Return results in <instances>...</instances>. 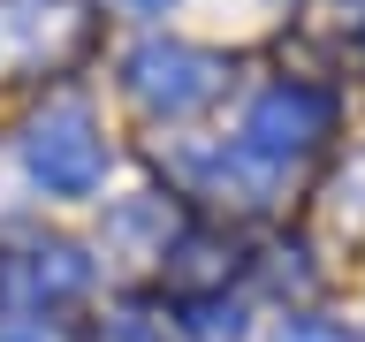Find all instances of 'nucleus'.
<instances>
[{"instance_id":"obj_1","label":"nucleus","mask_w":365,"mask_h":342,"mask_svg":"<svg viewBox=\"0 0 365 342\" xmlns=\"http://www.w3.org/2000/svg\"><path fill=\"white\" fill-rule=\"evenodd\" d=\"M327 130H335V99H327L319 84L282 76V84H267L244 107V122H236V152H244L259 175H282V167H297Z\"/></svg>"},{"instance_id":"obj_2","label":"nucleus","mask_w":365,"mask_h":342,"mask_svg":"<svg viewBox=\"0 0 365 342\" xmlns=\"http://www.w3.org/2000/svg\"><path fill=\"white\" fill-rule=\"evenodd\" d=\"M23 167L46 198H91L107 182V137H99V114L84 99H53V107L23 130Z\"/></svg>"},{"instance_id":"obj_3","label":"nucleus","mask_w":365,"mask_h":342,"mask_svg":"<svg viewBox=\"0 0 365 342\" xmlns=\"http://www.w3.org/2000/svg\"><path fill=\"white\" fill-rule=\"evenodd\" d=\"M122 84H130V99L153 122H190L198 107H213L228 84L221 53H205V46H182V38H145L122 61Z\"/></svg>"},{"instance_id":"obj_4","label":"nucleus","mask_w":365,"mask_h":342,"mask_svg":"<svg viewBox=\"0 0 365 342\" xmlns=\"http://www.w3.org/2000/svg\"><path fill=\"white\" fill-rule=\"evenodd\" d=\"M0 289L23 304H68L91 289V259L76 244H23L16 259H0Z\"/></svg>"},{"instance_id":"obj_5","label":"nucleus","mask_w":365,"mask_h":342,"mask_svg":"<svg viewBox=\"0 0 365 342\" xmlns=\"http://www.w3.org/2000/svg\"><path fill=\"white\" fill-rule=\"evenodd\" d=\"M99 342H168V327H160V319L145 312V304H122V312H107Z\"/></svg>"},{"instance_id":"obj_6","label":"nucleus","mask_w":365,"mask_h":342,"mask_svg":"<svg viewBox=\"0 0 365 342\" xmlns=\"http://www.w3.org/2000/svg\"><path fill=\"white\" fill-rule=\"evenodd\" d=\"M190 342H244V312L236 304H198L190 312Z\"/></svg>"},{"instance_id":"obj_7","label":"nucleus","mask_w":365,"mask_h":342,"mask_svg":"<svg viewBox=\"0 0 365 342\" xmlns=\"http://www.w3.org/2000/svg\"><path fill=\"white\" fill-rule=\"evenodd\" d=\"M274 342H350L335 327V319H312V312H297V319H282V327H274Z\"/></svg>"},{"instance_id":"obj_8","label":"nucleus","mask_w":365,"mask_h":342,"mask_svg":"<svg viewBox=\"0 0 365 342\" xmlns=\"http://www.w3.org/2000/svg\"><path fill=\"white\" fill-rule=\"evenodd\" d=\"M0 342H61V335H53L46 319H8V327H0Z\"/></svg>"},{"instance_id":"obj_9","label":"nucleus","mask_w":365,"mask_h":342,"mask_svg":"<svg viewBox=\"0 0 365 342\" xmlns=\"http://www.w3.org/2000/svg\"><path fill=\"white\" fill-rule=\"evenodd\" d=\"M114 8H130V16H168L175 0H114Z\"/></svg>"}]
</instances>
